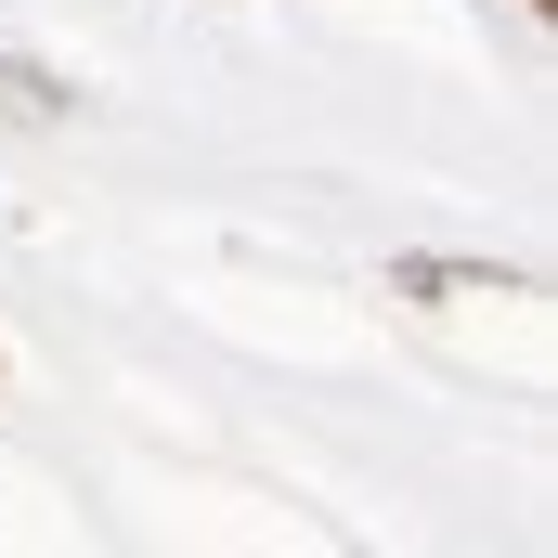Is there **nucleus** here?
<instances>
[{
    "mask_svg": "<svg viewBox=\"0 0 558 558\" xmlns=\"http://www.w3.org/2000/svg\"><path fill=\"white\" fill-rule=\"evenodd\" d=\"M0 118H65V92H52L39 65H0Z\"/></svg>",
    "mask_w": 558,
    "mask_h": 558,
    "instance_id": "1",
    "label": "nucleus"
}]
</instances>
